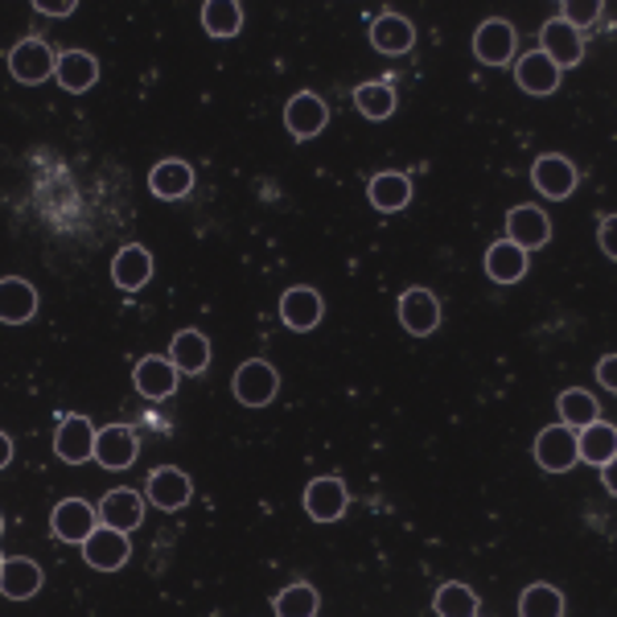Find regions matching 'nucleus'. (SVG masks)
Returning <instances> with one entry per match:
<instances>
[{
    "label": "nucleus",
    "instance_id": "nucleus-41",
    "mask_svg": "<svg viewBox=\"0 0 617 617\" xmlns=\"http://www.w3.org/2000/svg\"><path fill=\"white\" fill-rule=\"evenodd\" d=\"M0 531H4V519H0Z\"/></svg>",
    "mask_w": 617,
    "mask_h": 617
},
{
    "label": "nucleus",
    "instance_id": "nucleus-5",
    "mask_svg": "<svg viewBox=\"0 0 617 617\" xmlns=\"http://www.w3.org/2000/svg\"><path fill=\"white\" fill-rule=\"evenodd\" d=\"M350 507L346 482L342 478H313L305 486V510L313 523H337Z\"/></svg>",
    "mask_w": 617,
    "mask_h": 617
},
{
    "label": "nucleus",
    "instance_id": "nucleus-1",
    "mask_svg": "<svg viewBox=\"0 0 617 617\" xmlns=\"http://www.w3.org/2000/svg\"><path fill=\"white\" fill-rule=\"evenodd\" d=\"M231 391H235V400H239L243 408H264V403L276 400V391H281V375H276V366L272 363L252 359V363H243L239 371H235Z\"/></svg>",
    "mask_w": 617,
    "mask_h": 617
},
{
    "label": "nucleus",
    "instance_id": "nucleus-9",
    "mask_svg": "<svg viewBox=\"0 0 617 617\" xmlns=\"http://www.w3.org/2000/svg\"><path fill=\"white\" fill-rule=\"evenodd\" d=\"M284 124H288V133L296 140H313V136H322V128L330 124V108L322 104V95L313 91H296L288 99V108H284Z\"/></svg>",
    "mask_w": 617,
    "mask_h": 617
},
{
    "label": "nucleus",
    "instance_id": "nucleus-17",
    "mask_svg": "<svg viewBox=\"0 0 617 617\" xmlns=\"http://www.w3.org/2000/svg\"><path fill=\"white\" fill-rule=\"evenodd\" d=\"M322 293L317 288H305V284H296V288H288V293L281 296V322L288 325V330H296V334H305V330H313V325L322 322Z\"/></svg>",
    "mask_w": 617,
    "mask_h": 617
},
{
    "label": "nucleus",
    "instance_id": "nucleus-11",
    "mask_svg": "<svg viewBox=\"0 0 617 617\" xmlns=\"http://www.w3.org/2000/svg\"><path fill=\"white\" fill-rule=\"evenodd\" d=\"M473 55H478V62H486V67L510 62V58H515V26L502 21V17L482 21L478 33H473Z\"/></svg>",
    "mask_w": 617,
    "mask_h": 617
},
{
    "label": "nucleus",
    "instance_id": "nucleus-26",
    "mask_svg": "<svg viewBox=\"0 0 617 617\" xmlns=\"http://www.w3.org/2000/svg\"><path fill=\"white\" fill-rule=\"evenodd\" d=\"M617 453V429L605 424V420H592L577 432V457L589 461V466H614Z\"/></svg>",
    "mask_w": 617,
    "mask_h": 617
},
{
    "label": "nucleus",
    "instance_id": "nucleus-3",
    "mask_svg": "<svg viewBox=\"0 0 617 617\" xmlns=\"http://www.w3.org/2000/svg\"><path fill=\"white\" fill-rule=\"evenodd\" d=\"M55 62H58L55 50L41 38L17 41L13 50H9V75H13L17 82H26V87H38V82L50 79V75H55Z\"/></svg>",
    "mask_w": 617,
    "mask_h": 617
},
{
    "label": "nucleus",
    "instance_id": "nucleus-35",
    "mask_svg": "<svg viewBox=\"0 0 617 617\" xmlns=\"http://www.w3.org/2000/svg\"><path fill=\"white\" fill-rule=\"evenodd\" d=\"M272 609H276V617H313L322 609V597L313 585H288L284 592H276Z\"/></svg>",
    "mask_w": 617,
    "mask_h": 617
},
{
    "label": "nucleus",
    "instance_id": "nucleus-15",
    "mask_svg": "<svg viewBox=\"0 0 617 617\" xmlns=\"http://www.w3.org/2000/svg\"><path fill=\"white\" fill-rule=\"evenodd\" d=\"M177 366L169 363V359H161V354H148V359H140L133 371V383L136 391L145 395V400H169L177 391Z\"/></svg>",
    "mask_w": 617,
    "mask_h": 617
},
{
    "label": "nucleus",
    "instance_id": "nucleus-28",
    "mask_svg": "<svg viewBox=\"0 0 617 617\" xmlns=\"http://www.w3.org/2000/svg\"><path fill=\"white\" fill-rule=\"evenodd\" d=\"M148 189H153L157 198H165V202L186 198L189 189H194V169H189L186 161H177V157H169V161H157V165H153V174H148Z\"/></svg>",
    "mask_w": 617,
    "mask_h": 617
},
{
    "label": "nucleus",
    "instance_id": "nucleus-38",
    "mask_svg": "<svg viewBox=\"0 0 617 617\" xmlns=\"http://www.w3.org/2000/svg\"><path fill=\"white\" fill-rule=\"evenodd\" d=\"M614 371H617V359H614V354H605L601 363H597V379H601V388H609V391L617 388V375H614Z\"/></svg>",
    "mask_w": 617,
    "mask_h": 617
},
{
    "label": "nucleus",
    "instance_id": "nucleus-40",
    "mask_svg": "<svg viewBox=\"0 0 617 617\" xmlns=\"http://www.w3.org/2000/svg\"><path fill=\"white\" fill-rule=\"evenodd\" d=\"M9 461H13V441H9L4 432H0V470H4Z\"/></svg>",
    "mask_w": 617,
    "mask_h": 617
},
{
    "label": "nucleus",
    "instance_id": "nucleus-22",
    "mask_svg": "<svg viewBox=\"0 0 617 617\" xmlns=\"http://www.w3.org/2000/svg\"><path fill=\"white\" fill-rule=\"evenodd\" d=\"M169 363L177 366V375H202L210 366V337L198 330H182L169 342Z\"/></svg>",
    "mask_w": 617,
    "mask_h": 617
},
{
    "label": "nucleus",
    "instance_id": "nucleus-25",
    "mask_svg": "<svg viewBox=\"0 0 617 617\" xmlns=\"http://www.w3.org/2000/svg\"><path fill=\"white\" fill-rule=\"evenodd\" d=\"M41 589V568L26 556H13V560L0 564V592L9 601H29L33 592Z\"/></svg>",
    "mask_w": 617,
    "mask_h": 617
},
{
    "label": "nucleus",
    "instance_id": "nucleus-18",
    "mask_svg": "<svg viewBox=\"0 0 617 617\" xmlns=\"http://www.w3.org/2000/svg\"><path fill=\"white\" fill-rule=\"evenodd\" d=\"M38 313V288L21 276H4L0 281V322L4 325H26Z\"/></svg>",
    "mask_w": 617,
    "mask_h": 617
},
{
    "label": "nucleus",
    "instance_id": "nucleus-10",
    "mask_svg": "<svg viewBox=\"0 0 617 617\" xmlns=\"http://www.w3.org/2000/svg\"><path fill=\"white\" fill-rule=\"evenodd\" d=\"M50 527H55V536L62 543H82V539L91 536L95 527H99V515H95L91 502H82V498H62L50 515Z\"/></svg>",
    "mask_w": 617,
    "mask_h": 617
},
{
    "label": "nucleus",
    "instance_id": "nucleus-21",
    "mask_svg": "<svg viewBox=\"0 0 617 617\" xmlns=\"http://www.w3.org/2000/svg\"><path fill=\"white\" fill-rule=\"evenodd\" d=\"M194 494V486L189 478L177 466H161V470L148 473V498H153V507L161 510H182Z\"/></svg>",
    "mask_w": 617,
    "mask_h": 617
},
{
    "label": "nucleus",
    "instance_id": "nucleus-31",
    "mask_svg": "<svg viewBox=\"0 0 617 617\" xmlns=\"http://www.w3.org/2000/svg\"><path fill=\"white\" fill-rule=\"evenodd\" d=\"M202 29L210 38H235L243 29V4L239 0H206L202 4Z\"/></svg>",
    "mask_w": 617,
    "mask_h": 617
},
{
    "label": "nucleus",
    "instance_id": "nucleus-7",
    "mask_svg": "<svg viewBox=\"0 0 617 617\" xmlns=\"http://www.w3.org/2000/svg\"><path fill=\"white\" fill-rule=\"evenodd\" d=\"M136 453H140V441H136V432L128 424H108V429L95 432V461L104 470H128Z\"/></svg>",
    "mask_w": 617,
    "mask_h": 617
},
{
    "label": "nucleus",
    "instance_id": "nucleus-39",
    "mask_svg": "<svg viewBox=\"0 0 617 617\" xmlns=\"http://www.w3.org/2000/svg\"><path fill=\"white\" fill-rule=\"evenodd\" d=\"M597 235H601V252L614 259V255H617V247H614V215L601 218V231H597Z\"/></svg>",
    "mask_w": 617,
    "mask_h": 617
},
{
    "label": "nucleus",
    "instance_id": "nucleus-34",
    "mask_svg": "<svg viewBox=\"0 0 617 617\" xmlns=\"http://www.w3.org/2000/svg\"><path fill=\"white\" fill-rule=\"evenodd\" d=\"M564 592L556 585H531L519 597V614L523 617H564Z\"/></svg>",
    "mask_w": 617,
    "mask_h": 617
},
{
    "label": "nucleus",
    "instance_id": "nucleus-16",
    "mask_svg": "<svg viewBox=\"0 0 617 617\" xmlns=\"http://www.w3.org/2000/svg\"><path fill=\"white\" fill-rule=\"evenodd\" d=\"M111 281H116V288H124V293H140V288L153 281V255H148V247H140V243L120 247L116 259H111Z\"/></svg>",
    "mask_w": 617,
    "mask_h": 617
},
{
    "label": "nucleus",
    "instance_id": "nucleus-27",
    "mask_svg": "<svg viewBox=\"0 0 617 617\" xmlns=\"http://www.w3.org/2000/svg\"><path fill=\"white\" fill-rule=\"evenodd\" d=\"M55 75H58V82H62V91L82 95V91H91L95 79H99V62H95V55H87V50H67V55L55 62Z\"/></svg>",
    "mask_w": 617,
    "mask_h": 617
},
{
    "label": "nucleus",
    "instance_id": "nucleus-23",
    "mask_svg": "<svg viewBox=\"0 0 617 617\" xmlns=\"http://www.w3.org/2000/svg\"><path fill=\"white\" fill-rule=\"evenodd\" d=\"M515 82H519L527 95H551L556 87H560V67H556L543 50H531L527 58H519Z\"/></svg>",
    "mask_w": 617,
    "mask_h": 617
},
{
    "label": "nucleus",
    "instance_id": "nucleus-2",
    "mask_svg": "<svg viewBox=\"0 0 617 617\" xmlns=\"http://www.w3.org/2000/svg\"><path fill=\"white\" fill-rule=\"evenodd\" d=\"M133 556V543H128V531H116V527H95L91 536L82 539V560L91 564L95 572H116L124 568Z\"/></svg>",
    "mask_w": 617,
    "mask_h": 617
},
{
    "label": "nucleus",
    "instance_id": "nucleus-6",
    "mask_svg": "<svg viewBox=\"0 0 617 617\" xmlns=\"http://www.w3.org/2000/svg\"><path fill=\"white\" fill-rule=\"evenodd\" d=\"M507 239L515 243V247H523L527 255L539 252V247L551 239V218L543 215L539 206L523 202V206H515L507 215Z\"/></svg>",
    "mask_w": 617,
    "mask_h": 617
},
{
    "label": "nucleus",
    "instance_id": "nucleus-4",
    "mask_svg": "<svg viewBox=\"0 0 617 617\" xmlns=\"http://www.w3.org/2000/svg\"><path fill=\"white\" fill-rule=\"evenodd\" d=\"M536 461L539 470L548 473H568L577 466V429H568V424H551L536 437Z\"/></svg>",
    "mask_w": 617,
    "mask_h": 617
},
{
    "label": "nucleus",
    "instance_id": "nucleus-24",
    "mask_svg": "<svg viewBox=\"0 0 617 617\" xmlns=\"http://www.w3.org/2000/svg\"><path fill=\"white\" fill-rule=\"evenodd\" d=\"M366 198H371V206H375V210H383V215H395V210H403V206L412 202V177L395 174V169H388V174H375V177H371V186H366Z\"/></svg>",
    "mask_w": 617,
    "mask_h": 617
},
{
    "label": "nucleus",
    "instance_id": "nucleus-20",
    "mask_svg": "<svg viewBox=\"0 0 617 617\" xmlns=\"http://www.w3.org/2000/svg\"><path fill=\"white\" fill-rule=\"evenodd\" d=\"M371 46H375L379 55H408L417 46V29L400 13H379L371 21Z\"/></svg>",
    "mask_w": 617,
    "mask_h": 617
},
{
    "label": "nucleus",
    "instance_id": "nucleus-13",
    "mask_svg": "<svg viewBox=\"0 0 617 617\" xmlns=\"http://www.w3.org/2000/svg\"><path fill=\"white\" fill-rule=\"evenodd\" d=\"M55 453L67 466H82L95 457V424L87 417H62L55 432Z\"/></svg>",
    "mask_w": 617,
    "mask_h": 617
},
{
    "label": "nucleus",
    "instance_id": "nucleus-36",
    "mask_svg": "<svg viewBox=\"0 0 617 617\" xmlns=\"http://www.w3.org/2000/svg\"><path fill=\"white\" fill-rule=\"evenodd\" d=\"M605 13V4H597V0H564L560 4V21L568 29H589L592 21H597V17Z\"/></svg>",
    "mask_w": 617,
    "mask_h": 617
},
{
    "label": "nucleus",
    "instance_id": "nucleus-19",
    "mask_svg": "<svg viewBox=\"0 0 617 617\" xmlns=\"http://www.w3.org/2000/svg\"><path fill=\"white\" fill-rule=\"evenodd\" d=\"M99 523L104 527H116V531H136L140 527V519H145V502H140V494L136 490H108L104 494V502H99Z\"/></svg>",
    "mask_w": 617,
    "mask_h": 617
},
{
    "label": "nucleus",
    "instance_id": "nucleus-37",
    "mask_svg": "<svg viewBox=\"0 0 617 617\" xmlns=\"http://www.w3.org/2000/svg\"><path fill=\"white\" fill-rule=\"evenodd\" d=\"M33 9L46 17H70V13H79V4L75 0H67V4H50V0H33Z\"/></svg>",
    "mask_w": 617,
    "mask_h": 617
},
{
    "label": "nucleus",
    "instance_id": "nucleus-8",
    "mask_svg": "<svg viewBox=\"0 0 617 617\" xmlns=\"http://www.w3.org/2000/svg\"><path fill=\"white\" fill-rule=\"evenodd\" d=\"M531 182H536V189L543 194V198H568L572 189H577V165L568 161V157H560V153H543L536 165H531Z\"/></svg>",
    "mask_w": 617,
    "mask_h": 617
},
{
    "label": "nucleus",
    "instance_id": "nucleus-30",
    "mask_svg": "<svg viewBox=\"0 0 617 617\" xmlns=\"http://www.w3.org/2000/svg\"><path fill=\"white\" fill-rule=\"evenodd\" d=\"M432 614H441V617H478V614H482V601H478V592H473L470 585L449 580V585H441V589H437V597H432Z\"/></svg>",
    "mask_w": 617,
    "mask_h": 617
},
{
    "label": "nucleus",
    "instance_id": "nucleus-29",
    "mask_svg": "<svg viewBox=\"0 0 617 617\" xmlns=\"http://www.w3.org/2000/svg\"><path fill=\"white\" fill-rule=\"evenodd\" d=\"M486 276L494 284H515L527 276V252L523 247H515L510 239L494 243L490 252H486Z\"/></svg>",
    "mask_w": 617,
    "mask_h": 617
},
{
    "label": "nucleus",
    "instance_id": "nucleus-42",
    "mask_svg": "<svg viewBox=\"0 0 617 617\" xmlns=\"http://www.w3.org/2000/svg\"><path fill=\"white\" fill-rule=\"evenodd\" d=\"M0 564H4V560H0Z\"/></svg>",
    "mask_w": 617,
    "mask_h": 617
},
{
    "label": "nucleus",
    "instance_id": "nucleus-33",
    "mask_svg": "<svg viewBox=\"0 0 617 617\" xmlns=\"http://www.w3.org/2000/svg\"><path fill=\"white\" fill-rule=\"evenodd\" d=\"M354 108L363 111L366 120H388L395 111V87L391 82H363L354 91Z\"/></svg>",
    "mask_w": 617,
    "mask_h": 617
},
{
    "label": "nucleus",
    "instance_id": "nucleus-32",
    "mask_svg": "<svg viewBox=\"0 0 617 617\" xmlns=\"http://www.w3.org/2000/svg\"><path fill=\"white\" fill-rule=\"evenodd\" d=\"M560 424H568V429H585V424H592V420H601V403L592 400V391H580V388H568L560 391Z\"/></svg>",
    "mask_w": 617,
    "mask_h": 617
},
{
    "label": "nucleus",
    "instance_id": "nucleus-14",
    "mask_svg": "<svg viewBox=\"0 0 617 617\" xmlns=\"http://www.w3.org/2000/svg\"><path fill=\"white\" fill-rule=\"evenodd\" d=\"M539 50L560 67V75L568 67H577L580 58H585V41H580V33L577 29H568L560 21V17H551L548 26L539 29Z\"/></svg>",
    "mask_w": 617,
    "mask_h": 617
},
{
    "label": "nucleus",
    "instance_id": "nucleus-12",
    "mask_svg": "<svg viewBox=\"0 0 617 617\" xmlns=\"http://www.w3.org/2000/svg\"><path fill=\"white\" fill-rule=\"evenodd\" d=\"M400 325L412 337H429L441 325V301L429 288H408L400 296Z\"/></svg>",
    "mask_w": 617,
    "mask_h": 617
}]
</instances>
